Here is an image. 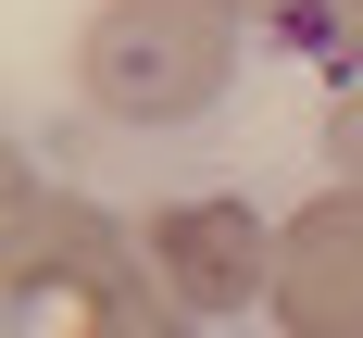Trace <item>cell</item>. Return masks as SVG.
I'll list each match as a JSON object with an SVG mask.
<instances>
[{"instance_id": "obj_1", "label": "cell", "mask_w": 363, "mask_h": 338, "mask_svg": "<svg viewBox=\"0 0 363 338\" xmlns=\"http://www.w3.org/2000/svg\"><path fill=\"white\" fill-rule=\"evenodd\" d=\"M238 75V0H101L75 26V88L113 125H188Z\"/></svg>"}, {"instance_id": "obj_2", "label": "cell", "mask_w": 363, "mask_h": 338, "mask_svg": "<svg viewBox=\"0 0 363 338\" xmlns=\"http://www.w3.org/2000/svg\"><path fill=\"white\" fill-rule=\"evenodd\" d=\"M138 276V225H113L101 201H75V188H50L13 150V176H0V288H13V313H75V300H101Z\"/></svg>"}, {"instance_id": "obj_3", "label": "cell", "mask_w": 363, "mask_h": 338, "mask_svg": "<svg viewBox=\"0 0 363 338\" xmlns=\"http://www.w3.org/2000/svg\"><path fill=\"white\" fill-rule=\"evenodd\" d=\"M138 263L176 288V313H251L276 288V225L251 201H163L138 225Z\"/></svg>"}, {"instance_id": "obj_4", "label": "cell", "mask_w": 363, "mask_h": 338, "mask_svg": "<svg viewBox=\"0 0 363 338\" xmlns=\"http://www.w3.org/2000/svg\"><path fill=\"white\" fill-rule=\"evenodd\" d=\"M263 313L289 338H363V188H326L276 225V288Z\"/></svg>"}, {"instance_id": "obj_5", "label": "cell", "mask_w": 363, "mask_h": 338, "mask_svg": "<svg viewBox=\"0 0 363 338\" xmlns=\"http://www.w3.org/2000/svg\"><path fill=\"white\" fill-rule=\"evenodd\" d=\"M188 326H201V313H176V288L138 263L125 288H101V300H75V313H50L38 338H188Z\"/></svg>"}, {"instance_id": "obj_6", "label": "cell", "mask_w": 363, "mask_h": 338, "mask_svg": "<svg viewBox=\"0 0 363 338\" xmlns=\"http://www.w3.org/2000/svg\"><path fill=\"white\" fill-rule=\"evenodd\" d=\"M276 38H301V50H326V63L351 75V63H363V0H301Z\"/></svg>"}, {"instance_id": "obj_7", "label": "cell", "mask_w": 363, "mask_h": 338, "mask_svg": "<svg viewBox=\"0 0 363 338\" xmlns=\"http://www.w3.org/2000/svg\"><path fill=\"white\" fill-rule=\"evenodd\" d=\"M326 163H338V188H363V75L326 101Z\"/></svg>"}, {"instance_id": "obj_8", "label": "cell", "mask_w": 363, "mask_h": 338, "mask_svg": "<svg viewBox=\"0 0 363 338\" xmlns=\"http://www.w3.org/2000/svg\"><path fill=\"white\" fill-rule=\"evenodd\" d=\"M238 13H251V26H289V13H301V0H238Z\"/></svg>"}]
</instances>
